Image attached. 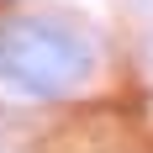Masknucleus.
Listing matches in <instances>:
<instances>
[{
	"instance_id": "nucleus-1",
	"label": "nucleus",
	"mask_w": 153,
	"mask_h": 153,
	"mask_svg": "<svg viewBox=\"0 0 153 153\" xmlns=\"http://www.w3.org/2000/svg\"><path fill=\"white\" fill-rule=\"evenodd\" d=\"M95 74V37L74 16H0V85L27 100H63Z\"/></svg>"
}]
</instances>
